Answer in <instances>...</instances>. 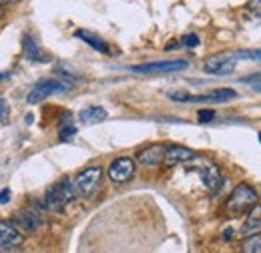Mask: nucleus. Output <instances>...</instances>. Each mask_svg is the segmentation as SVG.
<instances>
[{
    "label": "nucleus",
    "mask_w": 261,
    "mask_h": 253,
    "mask_svg": "<svg viewBox=\"0 0 261 253\" xmlns=\"http://www.w3.org/2000/svg\"><path fill=\"white\" fill-rule=\"evenodd\" d=\"M76 187H74V181H70L68 177L61 179L57 185H53L50 189L46 191V197H44V207L53 213H61L65 209V205H68L74 197H76Z\"/></svg>",
    "instance_id": "f257e3e1"
},
{
    "label": "nucleus",
    "mask_w": 261,
    "mask_h": 253,
    "mask_svg": "<svg viewBox=\"0 0 261 253\" xmlns=\"http://www.w3.org/2000/svg\"><path fill=\"white\" fill-rule=\"evenodd\" d=\"M255 203H257V193L249 185L241 183V185H237L235 189L231 191L225 207H227L229 213H243L245 209H251Z\"/></svg>",
    "instance_id": "f03ea898"
},
{
    "label": "nucleus",
    "mask_w": 261,
    "mask_h": 253,
    "mask_svg": "<svg viewBox=\"0 0 261 253\" xmlns=\"http://www.w3.org/2000/svg\"><path fill=\"white\" fill-rule=\"evenodd\" d=\"M68 91V83L61 81V79H42L31 89V93L27 96V100L31 105H36L40 100H44L46 96L59 95V93H66Z\"/></svg>",
    "instance_id": "7ed1b4c3"
},
{
    "label": "nucleus",
    "mask_w": 261,
    "mask_h": 253,
    "mask_svg": "<svg viewBox=\"0 0 261 253\" xmlns=\"http://www.w3.org/2000/svg\"><path fill=\"white\" fill-rule=\"evenodd\" d=\"M187 66H189L187 61L177 59V61H157V63L135 64V66H130V70L139 72V74H161V72H179V70H185Z\"/></svg>",
    "instance_id": "20e7f679"
},
{
    "label": "nucleus",
    "mask_w": 261,
    "mask_h": 253,
    "mask_svg": "<svg viewBox=\"0 0 261 253\" xmlns=\"http://www.w3.org/2000/svg\"><path fill=\"white\" fill-rule=\"evenodd\" d=\"M195 167L199 171V177L201 181L205 183V187L209 191H217L221 187L223 179H221V173H219V167L207 159H197L195 161Z\"/></svg>",
    "instance_id": "39448f33"
},
{
    "label": "nucleus",
    "mask_w": 261,
    "mask_h": 253,
    "mask_svg": "<svg viewBox=\"0 0 261 253\" xmlns=\"http://www.w3.org/2000/svg\"><path fill=\"white\" fill-rule=\"evenodd\" d=\"M100 177H102V169L100 167H89L85 171H81L74 179V187H76V193L81 195H91L95 193V189L100 183Z\"/></svg>",
    "instance_id": "423d86ee"
},
{
    "label": "nucleus",
    "mask_w": 261,
    "mask_h": 253,
    "mask_svg": "<svg viewBox=\"0 0 261 253\" xmlns=\"http://www.w3.org/2000/svg\"><path fill=\"white\" fill-rule=\"evenodd\" d=\"M237 66V61L231 57V53L227 55H215V57H209L205 63H203V70L207 74H231Z\"/></svg>",
    "instance_id": "0eeeda50"
},
{
    "label": "nucleus",
    "mask_w": 261,
    "mask_h": 253,
    "mask_svg": "<svg viewBox=\"0 0 261 253\" xmlns=\"http://www.w3.org/2000/svg\"><path fill=\"white\" fill-rule=\"evenodd\" d=\"M107 175H109V179L115 181V183H125V181H129L130 177L135 175V161L130 157L115 159V161L109 165Z\"/></svg>",
    "instance_id": "6e6552de"
},
{
    "label": "nucleus",
    "mask_w": 261,
    "mask_h": 253,
    "mask_svg": "<svg viewBox=\"0 0 261 253\" xmlns=\"http://www.w3.org/2000/svg\"><path fill=\"white\" fill-rule=\"evenodd\" d=\"M22 243V233L8 221H0V247L14 249Z\"/></svg>",
    "instance_id": "1a4fd4ad"
},
{
    "label": "nucleus",
    "mask_w": 261,
    "mask_h": 253,
    "mask_svg": "<svg viewBox=\"0 0 261 253\" xmlns=\"http://www.w3.org/2000/svg\"><path fill=\"white\" fill-rule=\"evenodd\" d=\"M165 151H167V145H163V143H155V145H149V147H145L143 151H139V155H137V161H139L141 165H147V167H155V165L163 163Z\"/></svg>",
    "instance_id": "9d476101"
},
{
    "label": "nucleus",
    "mask_w": 261,
    "mask_h": 253,
    "mask_svg": "<svg viewBox=\"0 0 261 253\" xmlns=\"http://www.w3.org/2000/svg\"><path fill=\"white\" fill-rule=\"evenodd\" d=\"M12 225L22 233H31V231H34L38 225H40V215L38 213H34V211H18L14 217H12Z\"/></svg>",
    "instance_id": "9b49d317"
},
{
    "label": "nucleus",
    "mask_w": 261,
    "mask_h": 253,
    "mask_svg": "<svg viewBox=\"0 0 261 253\" xmlns=\"http://www.w3.org/2000/svg\"><path fill=\"white\" fill-rule=\"evenodd\" d=\"M195 157V153L189 149V147H183V145H173V147H167L165 151L163 163L173 167V165H179V163H187Z\"/></svg>",
    "instance_id": "f8f14e48"
},
{
    "label": "nucleus",
    "mask_w": 261,
    "mask_h": 253,
    "mask_svg": "<svg viewBox=\"0 0 261 253\" xmlns=\"http://www.w3.org/2000/svg\"><path fill=\"white\" fill-rule=\"evenodd\" d=\"M255 233H261V203H255L249 209V213L243 221V227H241V235H245V237L255 235Z\"/></svg>",
    "instance_id": "ddd939ff"
},
{
    "label": "nucleus",
    "mask_w": 261,
    "mask_h": 253,
    "mask_svg": "<svg viewBox=\"0 0 261 253\" xmlns=\"http://www.w3.org/2000/svg\"><path fill=\"white\" fill-rule=\"evenodd\" d=\"M109 117V113L102 107H87L79 113V121L83 125H98Z\"/></svg>",
    "instance_id": "4468645a"
},
{
    "label": "nucleus",
    "mask_w": 261,
    "mask_h": 253,
    "mask_svg": "<svg viewBox=\"0 0 261 253\" xmlns=\"http://www.w3.org/2000/svg\"><path fill=\"white\" fill-rule=\"evenodd\" d=\"M22 48H24L27 59L33 61V63H46V59H48V57L40 50V46L33 40V36H29V34L22 38Z\"/></svg>",
    "instance_id": "2eb2a0df"
},
{
    "label": "nucleus",
    "mask_w": 261,
    "mask_h": 253,
    "mask_svg": "<svg viewBox=\"0 0 261 253\" xmlns=\"http://www.w3.org/2000/svg\"><path fill=\"white\" fill-rule=\"evenodd\" d=\"M74 36H76V38H81V40H85V42H87L91 48H95V50H98V53H109L107 42H105L100 36H97L95 32H89V31L79 29V31L74 32Z\"/></svg>",
    "instance_id": "dca6fc26"
},
{
    "label": "nucleus",
    "mask_w": 261,
    "mask_h": 253,
    "mask_svg": "<svg viewBox=\"0 0 261 253\" xmlns=\"http://www.w3.org/2000/svg\"><path fill=\"white\" fill-rule=\"evenodd\" d=\"M233 98H237V93L233 89H227V87L225 89H215V91L205 95L207 103H227V100H233Z\"/></svg>",
    "instance_id": "f3484780"
},
{
    "label": "nucleus",
    "mask_w": 261,
    "mask_h": 253,
    "mask_svg": "<svg viewBox=\"0 0 261 253\" xmlns=\"http://www.w3.org/2000/svg\"><path fill=\"white\" fill-rule=\"evenodd\" d=\"M235 61H251V63H261V48H245V50H235L231 53Z\"/></svg>",
    "instance_id": "a211bd4d"
},
{
    "label": "nucleus",
    "mask_w": 261,
    "mask_h": 253,
    "mask_svg": "<svg viewBox=\"0 0 261 253\" xmlns=\"http://www.w3.org/2000/svg\"><path fill=\"white\" fill-rule=\"evenodd\" d=\"M243 253H261V233L245 237V241H243Z\"/></svg>",
    "instance_id": "6ab92c4d"
},
{
    "label": "nucleus",
    "mask_w": 261,
    "mask_h": 253,
    "mask_svg": "<svg viewBox=\"0 0 261 253\" xmlns=\"http://www.w3.org/2000/svg\"><path fill=\"white\" fill-rule=\"evenodd\" d=\"M241 83L247 85V87H251L255 93H261V72H257V74H249V77H243Z\"/></svg>",
    "instance_id": "aec40b11"
},
{
    "label": "nucleus",
    "mask_w": 261,
    "mask_h": 253,
    "mask_svg": "<svg viewBox=\"0 0 261 253\" xmlns=\"http://www.w3.org/2000/svg\"><path fill=\"white\" fill-rule=\"evenodd\" d=\"M74 135H76V127H72V125L61 127V133H59L61 141H68V139H72Z\"/></svg>",
    "instance_id": "412c9836"
},
{
    "label": "nucleus",
    "mask_w": 261,
    "mask_h": 253,
    "mask_svg": "<svg viewBox=\"0 0 261 253\" xmlns=\"http://www.w3.org/2000/svg\"><path fill=\"white\" fill-rule=\"evenodd\" d=\"M8 115H10L8 100H6V98H0V125H4V123L8 121Z\"/></svg>",
    "instance_id": "4be33fe9"
},
{
    "label": "nucleus",
    "mask_w": 261,
    "mask_h": 253,
    "mask_svg": "<svg viewBox=\"0 0 261 253\" xmlns=\"http://www.w3.org/2000/svg\"><path fill=\"white\" fill-rule=\"evenodd\" d=\"M181 42H183L185 46H189V48H195V46H199V36H197V34H185V36L181 38Z\"/></svg>",
    "instance_id": "5701e85b"
},
{
    "label": "nucleus",
    "mask_w": 261,
    "mask_h": 253,
    "mask_svg": "<svg viewBox=\"0 0 261 253\" xmlns=\"http://www.w3.org/2000/svg\"><path fill=\"white\" fill-rule=\"evenodd\" d=\"M213 117H215V113H213V111H207V109H201V111L197 113L199 123H209V121H213Z\"/></svg>",
    "instance_id": "b1692460"
},
{
    "label": "nucleus",
    "mask_w": 261,
    "mask_h": 253,
    "mask_svg": "<svg viewBox=\"0 0 261 253\" xmlns=\"http://www.w3.org/2000/svg\"><path fill=\"white\" fill-rule=\"evenodd\" d=\"M8 201H10V189H2L0 191V205H4Z\"/></svg>",
    "instance_id": "393cba45"
},
{
    "label": "nucleus",
    "mask_w": 261,
    "mask_h": 253,
    "mask_svg": "<svg viewBox=\"0 0 261 253\" xmlns=\"http://www.w3.org/2000/svg\"><path fill=\"white\" fill-rule=\"evenodd\" d=\"M177 46H179V42H169L165 48H167V50H171V48H177Z\"/></svg>",
    "instance_id": "a878e982"
},
{
    "label": "nucleus",
    "mask_w": 261,
    "mask_h": 253,
    "mask_svg": "<svg viewBox=\"0 0 261 253\" xmlns=\"http://www.w3.org/2000/svg\"><path fill=\"white\" fill-rule=\"evenodd\" d=\"M8 77H10L8 72H0V81H4V79H8Z\"/></svg>",
    "instance_id": "bb28decb"
},
{
    "label": "nucleus",
    "mask_w": 261,
    "mask_h": 253,
    "mask_svg": "<svg viewBox=\"0 0 261 253\" xmlns=\"http://www.w3.org/2000/svg\"><path fill=\"white\" fill-rule=\"evenodd\" d=\"M10 2H14V0H0V8H2L4 4H10Z\"/></svg>",
    "instance_id": "cd10ccee"
},
{
    "label": "nucleus",
    "mask_w": 261,
    "mask_h": 253,
    "mask_svg": "<svg viewBox=\"0 0 261 253\" xmlns=\"http://www.w3.org/2000/svg\"><path fill=\"white\" fill-rule=\"evenodd\" d=\"M0 16H2V8H0Z\"/></svg>",
    "instance_id": "c85d7f7f"
},
{
    "label": "nucleus",
    "mask_w": 261,
    "mask_h": 253,
    "mask_svg": "<svg viewBox=\"0 0 261 253\" xmlns=\"http://www.w3.org/2000/svg\"><path fill=\"white\" fill-rule=\"evenodd\" d=\"M259 141H261V133H259Z\"/></svg>",
    "instance_id": "c756f323"
}]
</instances>
